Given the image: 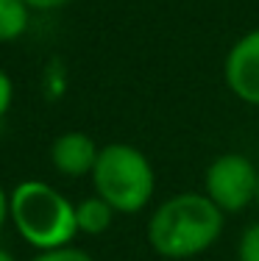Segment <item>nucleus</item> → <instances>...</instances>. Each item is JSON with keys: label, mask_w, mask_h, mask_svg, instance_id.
I'll return each instance as SVG.
<instances>
[{"label": "nucleus", "mask_w": 259, "mask_h": 261, "mask_svg": "<svg viewBox=\"0 0 259 261\" xmlns=\"http://www.w3.org/2000/svg\"><path fill=\"white\" fill-rule=\"evenodd\" d=\"M117 211L103 200L101 195L84 197L81 203H76V222H78V233L86 236H101L112 228Z\"/></svg>", "instance_id": "0eeeda50"}, {"label": "nucleus", "mask_w": 259, "mask_h": 261, "mask_svg": "<svg viewBox=\"0 0 259 261\" xmlns=\"http://www.w3.org/2000/svg\"><path fill=\"white\" fill-rule=\"evenodd\" d=\"M0 261H17V258L11 256V253L6 250V247H0Z\"/></svg>", "instance_id": "4468645a"}, {"label": "nucleus", "mask_w": 259, "mask_h": 261, "mask_svg": "<svg viewBox=\"0 0 259 261\" xmlns=\"http://www.w3.org/2000/svg\"><path fill=\"white\" fill-rule=\"evenodd\" d=\"M31 9H39V11H51V9H61V6H67L70 0H26Z\"/></svg>", "instance_id": "f8f14e48"}, {"label": "nucleus", "mask_w": 259, "mask_h": 261, "mask_svg": "<svg viewBox=\"0 0 259 261\" xmlns=\"http://www.w3.org/2000/svg\"><path fill=\"white\" fill-rule=\"evenodd\" d=\"M256 206H259V186H256Z\"/></svg>", "instance_id": "2eb2a0df"}, {"label": "nucleus", "mask_w": 259, "mask_h": 261, "mask_svg": "<svg viewBox=\"0 0 259 261\" xmlns=\"http://www.w3.org/2000/svg\"><path fill=\"white\" fill-rule=\"evenodd\" d=\"M11 100H14V84H11V78L0 70V120L9 114Z\"/></svg>", "instance_id": "9b49d317"}, {"label": "nucleus", "mask_w": 259, "mask_h": 261, "mask_svg": "<svg viewBox=\"0 0 259 261\" xmlns=\"http://www.w3.org/2000/svg\"><path fill=\"white\" fill-rule=\"evenodd\" d=\"M259 170L243 153H220L203 175V192L223 214H237L256 200Z\"/></svg>", "instance_id": "20e7f679"}, {"label": "nucleus", "mask_w": 259, "mask_h": 261, "mask_svg": "<svg viewBox=\"0 0 259 261\" xmlns=\"http://www.w3.org/2000/svg\"><path fill=\"white\" fill-rule=\"evenodd\" d=\"M98 153H101V147L95 145V139L89 134H84V130H67V134L53 139L51 164H53V170L67 178H84V175H92Z\"/></svg>", "instance_id": "423d86ee"}, {"label": "nucleus", "mask_w": 259, "mask_h": 261, "mask_svg": "<svg viewBox=\"0 0 259 261\" xmlns=\"http://www.w3.org/2000/svg\"><path fill=\"white\" fill-rule=\"evenodd\" d=\"M223 211L206 192H178L162 200L145 228L148 245L156 256L181 261L206 253L223 233Z\"/></svg>", "instance_id": "f257e3e1"}, {"label": "nucleus", "mask_w": 259, "mask_h": 261, "mask_svg": "<svg viewBox=\"0 0 259 261\" xmlns=\"http://www.w3.org/2000/svg\"><path fill=\"white\" fill-rule=\"evenodd\" d=\"M31 6L26 0H0V42H17L28 31Z\"/></svg>", "instance_id": "6e6552de"}, {"label": "nucleus", "mask_w": 259, "mask_h": 261, "mask_svg": "<svg viewBox=\"0 0 259 261\" xmlns=\"http://www.w3.org/2000/svg\"><path fill=\"white\" fill-rule=\"evenodd\" d=\"M6 220H9V192L0 186V231H3Z\"/></svg>", "instance_id": "ddd939ff"}, {"label": "nucleus", "mask_w": 259, "mask_h": 261, "mask_svg": "<svg viewBox=\"0 0 259 261\" xmlns=\"http://www.w3.org/2000/svg\"><path fill=\"white\" fill-rule=\"evenodd\" d=\"M31 261H95V258L81 247L67 245V247H56V250H39Z\"/></svg>", "instance_id": "9d476101"}, {"label": "nucleus", "mask_w": 259, "mask_h": 261, "mask_svg": "<svg viewBox=\"0 0 259 261\" xmlns=\"http://www.w3.org/2000/svg\"><path fill=\"white\" fill-rule=\"evenodd\" d=\"M237 261H259V222L248 225L243 231V236H240Z\"/></svg>", "instance_id": "1a4fd4ad"}, {"label": "nucleus", "mask_w": 259, "mask_h": 261, "mask_svg": "<svg viewBox=\"0 0 259 261\" xmlns=\"http://www.w3.org/2000/svg\"><path fill=\"white\" fill-rule=\"evenodd\" d=\"M9 220L34 250H56L78 236L76 206L45 181H20L9 192Z\"/></svg>", "instance_id": "f03ea898"}, {"label": "nucleus", "mask_w": 259, "mask_h": 261, "mask_svg": "<svg viewBox=\"0 0 259 261\" xmlns=\"http://www.w3.org/2000/svg\"><path fill=\"white\" fill-rule=\"evenodd\" d=\"M223 81L237 100L259 109V28L243 34L229 47L223 61Z\"/></svg>", "instance_id": "39448f33"}, {"label": "nucleus", "mask_w": 259, "mask_h": 261, "mask_svg": "<svg viewBox=\"0 0 259 261\" xmlns=\"http://www.w3.org/2000/svg\"><path fill=\"white\" fill-rule=\"evenodd\" d=\"M89 178L95 186V195H101L117 214L143 211L156 192L153 164L139 147L128 142L103 145Z\"/></svg>", "instance_id": "7ed1b4c3"}]
</instances>
